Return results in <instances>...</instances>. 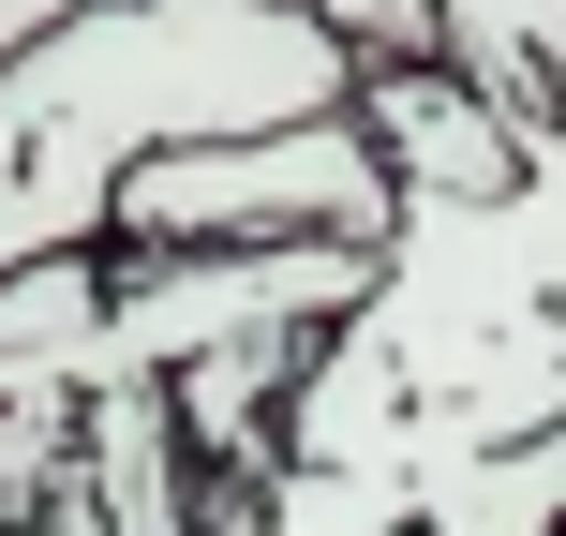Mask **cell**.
<instances>
[{"label":"cell","instance_id":"obj_3","mask_svg":"<svg viewBox=\"0 0 566 536\" xmlns=\"http://www.w3.org/2000/svg\"><path fill=\"white\" fill-rule=\"evenodd\" d=\"M358 135H373V165L402 179V195H448V209H478V195H507L522 179V135L478 105V90L448 75V60H358Z\"/></svg>","mask_w":566,"mask_h":536},{"label":"cell","instance_id":"obj_5","mask_svg":"<svg viewBox=\"0 0 566 536\" xmlns=\"http://www.w3.org/2000/svg\"><path fill=\"white\" fill-rule=\"evenodd\" d=\"M343 60H432V0H313Z\"/></svg>","mask_w":566,"mask_h":536},{"label":"cell","instance_id":"obj_6","mask_svg":"<svg viewBox=\"0 0 566 536\" xmlns=\"http://www.w3.org/2000/svg\"><path fill=\"white\" fill-rule=\"evenodd\" d=\"M60 15H90V0H0V60H15V45H45Z\"/></svg>","mask_w":566,"mask_h":536},{"label":"cell","instance_id":"obj_4","mask_svg":"<svg viewBox=\"0 0 566 536\" xmlns=\"http://www.w3.org/2000/svg\"><path fill=\"white\" fill-rule=\"evenodd\" d=\"M432 60H448L507 135L566 119V0H432Z\"/></svg>","mask_w":566,"mask_h":536},{"label":"cell","instance_id":"obj_2","mask_svg":"<svg viewBox=\"0 0 566 536\" xmlns=\"http://www.w3.org/2000/svg\"><path fill=\"white\" fill-rule=\"evenodd\" d=\"M388 224H402V179L373 165L358 105L239 119V135H165L105 195V254H224V239H373L388 254Z\"/></svg>","mask_w":566,"mask_h":536},{"label":"cell","instance_id":"obj_1","mask_svg":"<svg viewBox=\"0 0 566 536\" xmlns=\"http://www.w3.org/2000/svg\"><path fill=\"white\" fill-rule=\"evenodd\" d=\"M358 90L313 0H90L0 60V269L105 239V195L165 135L313 119Z\"/></svg>","mask_w":566,"mask_h":536}]
</instances>
